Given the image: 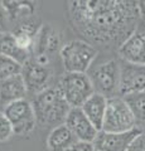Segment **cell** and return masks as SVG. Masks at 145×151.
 <instances>
[{"mask_svg":"<svg viewBox=\"0 0 145 151\" xmlns=\"http://www.w3.org/2000/svg\"><path fill=\"white\" fill-rule=\"evenodd\" d=\"M73 28L87 40L97 44L124 43L141 22L136 1L77 0L68 3Z\"/></svg>","mask_w":145,"mask_h":151,"instance_id":"cell-1","label":"cell"},{"mask_svg":"<svg viewBox=\"0 0 145 151\" xmlns=\"http://www.w3.org/2000/svg\"><path fill=\"white\" fill-rule=\"evenodd\" d=\"M32 105L38 124L53 126V129L64 124L66 117L71 110L57 84L50 86L45 91L37 94L32 101Z\"/></svg>","mask_w":145,"mask_h":151,"instance_id":"cell-2","label":"cell"},{"mask_svg":"<svg viewBox=\"0 0 145 151\" xmlns=\"http://www.w3.org/2000/svg\"><path fill=\"white\" fill-rule=\"evenodd\" d=\"M99 50L91 43L74 39L61 48V59L66 73H87Z\"/></svg>","mask_w":145,"mask_h":151,"instance_id":"cell-3","label":"cell"},{"mask_svg":"<svg viewBox=\"0 0 145 151\" xmlns=\"http://www.w3.org/2000/svg\"><path fill=\"white\" fill-rule=\"evenodd\" d=\"M95 93L106 97L107 100L120 96L121 65L118 60L111 59L99 64L95 68H90L87 72Z\"/></svg>","mask_w":145,"mask_h":151,"instance_id":"cell-4","label":"cell"},{"mask_svg":"<svg viewBox=\"0 0 145 151\" xmlns=\"http://www.w3.org/2000/svg\"><path fill=\"white\" fill-rule=\"evenodd\" d=\"M57 86L71 108H81L83 103L95 93L87 73H64Z\"/></svg>","mask_w":145,"mask_h":151,"instance_id":"cell-5","label":"cell"},{"mask_svg":"<svg viewBox=\"0 0 145 151\" xmlns=\"http://www.w3.org/2000/svg\"><path fill=\"white\" fill-rule=\"evenodd\" d=\"M136 119L123 97L118 96L107 100L105 120L101 131L126 132L136 129Z\"/></svg>","mask_w":145,"mask_h":151,"instance_id":"cell-6","label":"cell"},{"mask_svg":"<svg viewBox=\"0 0 145 151\" xmlns=\"http://www.w3.org/2000/svg\"><path fill=\"white\" fill-rule=\"evenodd\" d=\"M3 112L10 121L15 135L24 136L30 134L38 124L33 105L28 100H19L9 103L4 106Z\"/></svg>","mask_w":145,"mask_h":151,"instance_id":"cell-7","label":"cell"},{"mask_svg":"<svg viewBox=\"0 0 145 151\" xmlns=\"http://www.w3.org/2000/svg\"><path fill=\"white\" fill-rule=\"evenodd\" d=\"M22 76L25 82L28 93L37 96L50 87L49 84L53 78V69L50 65L39 64L30 55V58L23 64Z\"/></svg>","mask_w":145,"mask_h":151,"instance_id":"cell-8","label":"cell"},{"mask_svg":"<svg viewBox=\"0 0 145 151\" xmlns=\"http://www.w3.org/2000/svg\"><path fill=\"white\" fill-rule=\"evenodd\" d=\"M123 62L145 65V22L141 20L126 40L119 47Z\"/></svg>","mask_w":145,"mask_h":151,"instance_id":"cell-9","label":"cell"},{"mask_svg":"<svg viewBox=\"0 0 145 151\" xmlns=\"http://www.w3.org/2000/svg\"><path fill=\"white\" fill-rule=\"evenodd\" d=\"M141 132L139 127L126 132L100 131L92 144L96 151H126Z\"/></svg>","mask_w":145,"mask_h":151,"instance_id":"cell-10","label":"cell"},{"mask_svg":"<svg viewBox=\"0 0 145 151\" xmlns=\"http://www.w3.org/2000/svg\"><path fill=\"white\" fill-rule=\"evenodd\" d=\"M121 65L120 96L145 93V65L123 62Z\"/></svg>","mask_w":145,"mask_h":151,"instance_id":"cell-11","label":"cell"},{"mask_svg":"<svg viewBox=\"0 0 145 151\" xmlns=\"http://www.w3.org/2000/svg\"><path fill=\"white\" fill-rule=\"evenodd\" d=\"M64 125L72 131L76 139L81 142L92 144L97 134L100 132L93 126L92 122L87 119V116L83 113L81 108H71L66 117Z\"/></svg>","mask_w":145,"mask_h":151,"instance_id":"cell-12","label":"cell"},{"mask_svg":"<svg viewBox=\"0 0 145 151\" xmlns=\"http://www.w3.org/2000/svg\"><path fill=\"white\" fill-rule=\"evenodd\" d=\"M27 94L28 89L22 74L0 81V103L4 106L19 100H25Z\"/></svg>","mask_w":145,"mask_h":151,"instance_id":"cell-13","label":"cell"},{"mask_svg":"<svg viewBox=\"0 0 145 151\" xmlns=\"http://www.w3.org/2000/svg\"><path fill=\"white\" fill-rule=\"evenodd\" d=\"M106 107H107V98L99 93H93L83 103L81 110L87 116V119L93 124V126L99 131H101L102 125H104V120H105Z\"/></svg>","mask_w":145,"mask_h":151,"instance_id":"cell-14","label":"cell"},{"mask_svg":"<svg viewBox=\"0 0 145 151\" xmlns=\"http://www.w3.org/2000/svg\"><path fill=\"white\" fill-rule=\"evenodd\" d=\"M78 140L72 134V131L66 125H59L52 129L47 139V147L49 151H66L74 144H77Z\"/></svg>","mask_w":145,"mask_h":151,"instance_id":"cell-15","label":"cell"},{"mask_svg":"<svg viewBox=\"0 0 145 151\" xmlns=\"http://www.w3.org/2000/svg\"><path fill=\"white\" fill-rule=\"evenodd\" d=\"M59 45V35L53 28L50 27H40L35 39V45L32 54H45L52 57Z\"/></svg>","mask_w":145,"mask_h":151,"instance_id":"cell-16","label":"cell"},{"mask_svg":"<svg viewBox=\"0 0 145 151\" xmlns=\"http://www.w3.org/2000/svg\"><path fill=\"white\" fill-rule=\"evenodd\" d=\"M0 54L15 59L17 62L20 63L22 65L24 64L32 55L30 53L23 50L18 45L15 37L13 35L12 32L0 33Z\"/></svg>","mask_w":145,"mask_h":151,"instance_id":"cell-17","label":"cell"},{"mask_svg":"<svg viewBox=\"0 0 145 151\" xmlns=\"http://www.w3.org/2000/svg\"><path fill=\"white\" fill-rule=\"evenodd\" d=\"M8 14L9 23H22L28 20L35 12L34 3L30 1H1Z\"/></svg>","mask_w":145,"mask_h":151,"instance_id":"cell-18","label":"cell"},{"mask_svg":"<svg viewBox=\"0 0 145 151\" xmlns=\"http://www.w3.org/2000/svg\"><path fill=\"white\" fill-rule=\"evenodd\" d=\"M130 107L136 122H145V93H133L123 97Z\"/></svg>","mask_w":145,"mask_h":151,"instance_id":"cell-19","label":"cell"},{"mask_svg":"<svg viewBox=\"0 0 145 151\" xmlns=\"http://www.w3.org/2000/svg\"><path fill=\"white\" fill-rule=\"evenodd\" d=\"M22 69L23 65L18 63L15 59L0 54V81L22 74Z\"/></svg>","mask_w":145,"mask_h":151,"instance_id":"cell-20","label":"cell"},{"mask_svg":"<svg viewBox=\"0 0 145 151\" xmlns=\"http://www.w3.org/2000/svg\"><path fill=\"white\" fill-rule=\"evenodd\" d=\"M13 135H14V130L10 121L5 116V113L0 111V142L8 141Z\"/></svg>","mask_w":145,"mask_h":151,"instance_id":"cell-21","label":"cell"},{"mask_svg":"<svg viewBox=\"0 0 145 151\" xmlns=\"http://www.w3.org/2000/svg\"><path fill=\"white\" fill-rule=\"evenodd\" d=\"M126 151H145V134L141 132L136 139H135L131 145L129 146V149Z\"/></svg>","mask_w":145,"mask_h":151,"instance_id":"cell-22","label":"cell"},{"mask_svg":"<svg viewBox=\"0 0 145 151\" xmlns=\"http://www.w3.org/2000/svg\"><path fill=\"white\" fill-rule=\"evenodd\" d=\"M8 24H9L8 14H6L5 9H4V6H3V3L0 1V33L8 32Z\"/></svg>","mask_w":145,"mask_h":151,"instance_id":"cell-23","label":"cell"},{"mask_svg":"<svg viewBox=\"0 0 145 151\" xmlns=\"http://www.w3.org/2000/svg\"><path fill=\"white\" fill-rule=\"evenodd\" d=\"M66 151H96V150L93 147V144L78 141L77 144H74L73 146H71V147L67 149Z\"/></svg>","mask_w":145,"mask_h":151,"instance_id":"cell-24","label":"cell"},{"mask_svg":"<svg viewBox=\"0 0 145 151\" xmlns=\"http://www.w3.org/2000/svg\"><path fill=\"white\" fill-rule=\"evenodd\" d=\"M136 5H138V12H139L140 19L145 22V0H141V1H136Z\"/></svg>","mask_w":145,"mask_h":151,"instance_id":"cell-25","label":"cell"}]
</instances>
